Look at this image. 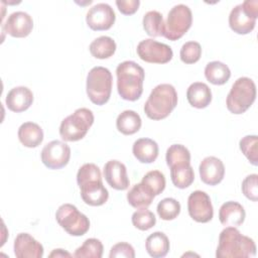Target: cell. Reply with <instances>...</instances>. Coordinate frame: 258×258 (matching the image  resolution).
Wrapping results in <instances>:
<instances>
[{
  "label": "cell",
  "instance_id": "3",
  "mask_svg": "<svg viewBox=\"0 0 258 258\" xmlns=\"http://www.w3.org/2000/svg\"><path fill=\"white\" fill-rule=\"evenodd\" d=\"M117 90L123 100L136 101L143 92L145 73L142 67L133 60H125L116 68Z\"/></svg>",
  "mask_w": 258,
  "mask_h": 258
},
{
  "label": "cell",
  "instance_id": "38",
  "mask_svg": "<svg viewBox=\"0 0 258 258\" xmlns=\"http://www.w3.org/2000/svg\"><path fill=\"white\" fill-rule=\"evenodd\" d=\"M242 192L252 202H257L258 197V175L256 173L247 175L242 181Z\"/></svg>",
  "mask_w": 258,
  "mask_h": 258
},
{
  "label": "cell",
  "instance_id": "23",
  "mask_svg": "<svg viewBox=\"0 0 258 258\" xmlns=\"http://www.w3.org/2000/svg\"><path fill=\"white\" fill-rule=\"evenodd\" d=\"M18 139L20 143L28 148H35L43 140L41 127L34 122H24L18 128Z\"/></svg>",
  "mask_w": 258,
  "mask_h": 258
},
{
  "label": "cell",
  "instance_id": "2",
  "mask_svg": "<svg viewBox=\"0 0 258 258\" xmlns=\"http://www.w3.org/2000/svg\"><path fill=\"white\" fill-rule=\"evenodd\" d=\"M256 255L253 239L242 235L236 227H226L219 236L217 258H248Z\"/></svg>",
  "mask_w": 258,
  "mask_h": 258
},
{
  "label": "cell",
  "instance_id": "6",
  "mask_svg": "<svg viewBox=\"0 0 258 258\" xmlns=\"http://www.w3.org/2000/svg\"><path fill=\"white\" fill-rule=\"evenodd\" d=\"M256 99V86L253 80L247 77L237 79L227 96V109L236 115L245 113Z\"/></svg>",
  "mask_w": 258,
  "mask_h": 258
},
{
  "label": "cell",
  "instance_id": "26",
  "mask_svg": "<svg viewBox=\"0 0 258 258\" xmlns=\"http://www.w3.org/2000/svg\"><path fill=\"white\" fill-rule=\"evenodd\" d=\"M142 121L138 113L133 110H125L116 119V127L124 135H132L139 131Z\"/></svg>",
  "mask_w": 258,
  "mask_h": 258
},
{
  "label": "cell",
  "instance_id": "27",
  "mask_svg": "<svg viewBox=\"0 0 258 258\" xmlns=\"http://www.w3.org/2000/svg\"><path fill=\"white\" fill-rule=\"evenodd\" d=\"M205 77L211 84L221 86L229 81L231 71L226 63L219 60H214L207 63L205 68Z\"/></svg>",
  "mask_w": 258,
  "mask_h": 258
},
{
  "label": "cell",
  "instance_id": "30",
  "mask_svg": "<svg viewBox=\"0 0 258 258\" xmlns=\"http://www.w3.org/2000/svg\"><path fill=\"white\" fill-rule=\"evenodd\" d=\"M165 159L169 168L178 165L190 164V152L182 144H172L166 150Z\"/></svg>",
  "mask_w": 258,
  "mask_h": 258
},
{
  "label": "cell",
  "instance_id": "18",
  "mask_svg": "<svg viewBox=\"0 0 258 258\" xmlns=\"http://www.w3.org/2000/svg\"><path fill=\"white\" fill-rule=\"evenodd\" d=\"M14 255L17 258H41L42 245L28 233H19L13 244Z\"/></svg>",
  "mask_w": 258,
  "mask_h": 258
},
{
  "label": "cell",
  "instance_id": "39",
  "mask_svg": "<svg viewBox=\"0 0 258 258\" xmlns=\"http://www.w3.org/2000/svg\"><path fill=\"white\" fill-rule=\"evenodd\" d=\"M110 258H120V257H124V258H134L135 257V251L132 245H130L127 242H119L117 244H115L111 250H110V254H109Z\"/></svg>",
  "mask_w": 258,
  "mask_h": 258
},
{
  "label": "cell",
  "instance_id": "22",
  "mask_svg": "<svg viewBox=\"0 0 258 258\" xmlns=\"http://www.w3.org/2000/svg\"><path fill=\"white\" fill-rule=\"evenodd\" d=\"M186 99L190 106L197 109H204L208 107L212 101V91L207 84L196 82L190 84L187 88Z\"/></svg>",
  "mask_w": 258,
  "mask_h": 258
},
{
  "label": "cell",
  "instance_id": "15",
  "mask_svg": "<svg viewBox=\"0 0 258 258\" xmlns=\"http://www.w3.org/2000/svg\"><path fill=\"white\" fill-rule=\"evenodd\" d=\"M32 28L33 19L24 11H15L11 13L2 23V32L16 38L28 36Z\"/></svg>",
  "mask_w": 258,
  "mask_h": 258
},
{
  "label": "cell",
  "instance_id": "32",
  "mask_svg": "<svg viewBox=\"0 0 258 258\" xmlns=\"http://www.w3.org/2000/svg\"><path fill=\"white\" fill-rule=\"evenodd\" d=\"M103 244L99 239L89 238L76 249L74 257L77 258H101L103 255Z\"/></svg>",
  "mask_w": 258,
  "mask_h": 258
},
{
  "label": "cell",
  "instance_id": "25",
  "mask_svg": "<svg viewBox=\"0 0 258 258\" xmlns=\"http://www.w3.org/2000/svg\"><path fill=\"white\" fill-rule=\"evenodd\" d=\"M169 240L162 232H153L145 241V249L147 253L153 258H161L167 255L169 251Z\"/></svg>",
  "mask_w": 258,
  "mask_h": 258
},
{
  "label": "cell",
  "instance_id": "29",
  "mask_svg": "<svg viewBox=\"0 0 258 258\" xmlns=\"http://www.w3.org/2000/svg\"><path fill=\"white\" fill-rule=\"evenodd\" d=\"M170 178L177 188H186L195 180V172L190 164L170 167Z\"/></svg>",
  "mask_w": 258,
  "mask_h": 258
},
{
  "label": "cell",
  "instance_id": "41",
  "mask_svg": "<svg viewBox=\"0 0 258 258\" xmlns=\"http://www.w3.org/2000/svg\"><path fill=\"white\" fill-rule=\"evenodd\" d=\"M49 257H55V258H58V257H72L74 255H72L71 253H69L68 251H64L63 249H54L52 250V252L48 255Z\"/></svg>",
  "mask_w": 258,
  "mask_h": 258
},
{
  "label": "cell",
  "instance_id": "7",
  "mask_svg": "<svg viewBox=\"0 0 258 258\" xmlns=\"http://www.w3.org/2000/svg\"><path fill=\"white\" fill-rule=\"evenodd\" d=\"M93 123V112L88 108H79L61 121L59 135L68 142L79 141L86 136Z\"/></svg>",
  "mask_w": 258,
  "mask_h": 258
},
{
  "label": "cell",
  "instance_id": "19",
  "mask_svg": "<svg viewBox=\"0 0 258 258\" xmlns=\"http://www.w3.org/2000/svg\"><path fill=\"white\" fill-rule=\"evenodd\" d=\"M33 102V93L30 89L24 86H18L11 89L5 98L7 108L14 112L20 113L27 110Z\"/></svg>",
  "mask_w": 258,
  "mask_h": 258
},
{
  "label": "cell",
  "instance_id": "4",
  "mask_svg": "<svg viewBox=\"0 0 258 258\" xmlns=\"http://www.w3.org/2000/svg\"><path fill=\"white\" fill-rule=\"evenodd\" d=\"M177 105V93L170 84H159L150 93L144 104V112L149 119L166 118Z\"/></svg>",
  "mask_w": 258,
  "mask_h": 258
},
{
  "label": "cell",
  "instance_id": "5",
  "mask_svg": "<svg viewBox=\"0 0 258 258\" xmlns=\"http://www.w3.org/2000/svg\"><path fill=\"white\" fill-rule=\"evenodd\" d=\"M113 77L104 67H94L87 75L86 91L92 103L98 106L106 104L111 96Z\"/></svg>",
  "mask_w": 258,
  "mask_h": 258
},
{
  "label": "cell",
  "instance_id": "28",
  "mask_svg": "<svg viewBox=\"0 0 258 258\" xmlns=\"http://www.w3.org/2000/svg\"><path fill=\"white\" fill-rule=\"evenodd\" d=\"M116 47V42L112 37L102 35L95 38L90 43L89 50L94 57L99 59H105L111 57L115 53Z\"/></svg>",
  "mask_w": 258,
  "mask_h": 258
},
{
  "label": "cell",
  "instance_id": "17",
  "mask_svg": "<svg viewBox=\"0 0 258 258\" xmlns=\"http://www.w3.org/2000/svg\"><path fill=\"white\" fill-rule=\"evenodd\" d=\"M103 173L107 183L112 188L117 190H125L129 187L127 168L121 161L116 159L107 161L104 165Z\"/></svg>",
  "mask_w": 258,
  "mask_h": 258
},
{
  "label": "cell",
  "instance_id": "21",
  "mask_svg": "<svg viewBox=\"0 0 258 258\" xmlns=\"http://www.w3.org/2000/svg\"><path fill=\"white\" fill-rule=\"evenodd\" d=\"M158 144L150 138H139L132 146L135 158L141 163H152L158 156Z\"/></svg>",
  "mask_w": 258,
  "mask_h": 258
},
{
  "label": "cell",
  "instance_id": "24",
  "mask_svg": "<svg viewBox=\"0 0 258 258\" xmlns=\"http://www.w3.org/2000/svg\"><path fill=\"white\" fill-rule=\"evenodd\" d=\"M154 194L142 182L134 184L127 194V201L135 209L148 208L153 202Z\"/></svg>",
  "mask_w": 258,
  "mask_h": 258
},
{
  "label": "cell",
  "instance_id": "10",
  "mask_svg": "<svg viewBox=\"0 0 258 258\" xmlns=\"http://www.w3.org/2000/svg\"><path fill=\"white\" fill-rule=\"evenodd\" d=\"M192 23L191 10L187 5H174L168 12L163 27V36L175 41L181 38L190 28Z\"/></svg>",
  "mask_w": 258,
  "mask_h": 258
},
{
  "label": "cell",
  "instance_id": "14",
  "mask_svg": "<svg viewBox=\"0 0 258 258\" xmlns=\"http://www.w3.org/2000/svg\"><path fill=\"white\" fill-rule=\"evenodd\" d=\"M116 19L113 8L107 3H97L92 6L86 15L87 25L96 31L110 29Z\"/></svg>",
  "mask_w": 258,
  "mask_h": 258
},
{
  "label": "cell",
  "instance_id": "20",
  "mask_svg": "<svg viewBox=\"0 0 258 258\" xmlns=\"http://www.w3.org/2000/svg\"><path fill=\"white\" fill-rule=\"evenodd\" d=\"M246 213L243 206L237 202L224 203L219 210V220L225 227H239L245 221Z\"/></svg>",
  "mask_w": 258,
  "mask_h": 258
},
{
  "label": "cell",
  "instance_id": "35",
  "mask_svg": "<svg viewBox=\"0 0 258 258\" xmlns=\"http://www.w3.org/2000/svg\"><path fill=\"white\" fill-rule=\"evenodd\" d=\"M133 226L140 231H147L156 224V218L154 214L147 210V208L138 209L133 213L131 217Z\"/></svg>",
  "mask_w": 258,
  "mask_h": 258
},
{
  "label": "cell",
  "instance_id": "37",
  "mask_svg": "<svg viewBox=\"0 0 258 258\" xmlns=\"http://www.w3.org/2000/svg\"><path fill=\"white\" fill-rule=\"evenodd\" d=\"M202 55V46L197 41H187L182 44L179 56L182 62L191 64L197 62Z\"/></svg>",
  "mask_w": 258,
  "mask_h": 258
},
{
  "label": "cell",
  "instance_id": "1",
  "mask_svg": "<svg viewBox=\"0 0 258 258\" xmlns=\"http://www.w3.org/2000/svg\"><path fill=\"white\" fill-rule=\"evenodd\" d=\"M77 182L85 204L99 207L108 201L109 192L103 184L101 170L95 163H85L79 168Z\"/></svg>",
  "mask_w": 258,
  "mask_h": 258
},
{
  "label": "cell",
  "instance_id": "13",
  "mask_svg": "<svg viewBox=\"0 0 258 258\" xmlns=\"http://www.w3.org/2000/svg\"><path fill=\"white\" fill-rule=\"evenodd\" d=\"M187 211L189 217L198 223H208L214 216L211 198L203 190H195L188 196Z\"/></svg>",
  "mask_w": 258,
  "mask_h": 258
},
{
  "label": "cell",
  "instance_id": "12",
  "mask_svg": "<svg viewBox=\"0 0 258 258\" xmlns=\"http://www.w3.org/2000/svg\"><path fill=\"white\" fill-rule=\"evenodd\" d=\"M40 158L47 168L60 169L70 161L71 148L66 142L52 140L44 145L40 153Z\"/></svg>",
  "mask_w": 258,
  "mask_h": 258
},
{
  "label": "cell",
  "instance_id": "36",
  "mask_svg": "<svg viewBox=\"0 0 258 258\" xmlns=\"http://www.w3.org/2000/svg\"><path fill=\"white\" fill-rule=\"evenodd\" d=\"M141 182L145 184L154 196L160 195L165 188V177L164 174L159 170H150L143 177Z\"/></svg>",
  "mask_w": 258,
  "mask_h": 258
},
{
  "label": "cell",
  "instance_id": "34",
  "mask_svg": "<svg viewBox=\"0 0 258 258\" xmlns=\"http://www.w3.org/2000/svg\"><path fill=\"white\" fill-rule=\"evenodd\" d=\"M239 147L249 162L253 165L258 164V137L256 135H246L240 142Z\"/></svg>",
  "mask_w": 258,
  "mask_h": 258
},
{
  "label": "cell",
  "instance_id": "40",
  "mask_svg": "<svg viewBox=\"0 0 258 258\" xmlns=\"http://www.w3.org/2000/svg\"><path fill=\"white\" fill-rule=\"evenodd\" d=\"M116 5L122 14L132 15L138 10L140 1L139 0H117Z\"/></svg>",
  "mask_w": 258,
  "mask_h": 258
},
{
  "label": "cell",
  "instance_id": "8",
  "mask_svg": "<svg viewBox=\"0 0 258 258\" xmlns=\"http://www.w3.org/2000/svg\"><path fill=\"white\" fill-rule=\"evenodd\" d=\"M258 17V1L246 0L236 5L229 14V26L237 34L250 33Z\"/></svg>",
  "mask_w": 258,
  "mask_h": 258
},
{
  "label": "cell",
  "instance_id": "31",
  "mask_svg": "<svg viewBox=\"0 0 258 258\" xmlns=\"http://www.w3.org/2000/svg\"><path fill=\"white\" fill-rule=\"evenodd\" d=\"M143 28L145 32L152 37L163 35L164 21L162 14L156 10H150L146 12L142 20Z\"/></svg>",
  "mask_w": 258,
  "mask_h": 258
},
{
  "label": "cell",
  "instance_id": "11",
  "mask_svg": "<svg viewBox=\"0 0 258 258\" xmlns=\"http://www.w3.org/2000/svg\"><path fill=\"white\" fill-rule=\"evenodd\" d=\"M136 51L142 60L149 63H166L173 56L169 45L158 42L153 38L141 40L137 45Z\"/></svg>",
  "mask_w": 258,
  "mask_h": 258
},
{
  "label": "cell",
  "instance_id": "9",
  "mask_svg": "<svg viewBox=\"0 0 258 258\" xmlns=\"http://www.w3.org/2000/svg\"><path fill=\"white\" fill-rule=\"evenodd\" d=\"M57 224L71 236H83L90 229L89 218L72 204H62L55 213Z\"/></svg>",
  "mask_w": 258,
  "mask_h": 258
},
{
  "label": "cell",
  "instance_id": "16",
  "mask_svg": "<svg viewBox=\"0 0 258 258\" xmlns=\"http://www.w3.org/2000/svg\"><path fill=\"white\" fill-rule=\"evenodd\" d=\"M201 180L209 185H217L225 175V165L223 161L216 156L205 157L199 166Z\"/></svg>",
  "mask_w": 258,
  "mask_h": 258
},
{
  "label": "cell",
  "instance_id": "33",
  "mask_svg": "<svg viewBox=\"0 0 258 258\" xmlns=\"http://www.w3.org/2000/svg\"><path fill=\"white\" fill-rule=\"evenodd\" d=\"M156 211L161 220L171 221L179 215L180 204L173 198H165L158 203Z\"/></svg>",
  "mask_w": 258,
  "mask_h": 258
}]
</instances>
